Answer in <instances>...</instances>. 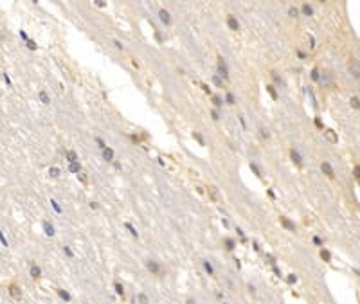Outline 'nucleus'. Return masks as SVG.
Instances as JSON below:
<instances>
[{
	"label": "nucleus",
	"instance_id": "nucleus-50",
	"mask_svg": "<svg viewBox=\"0 0 360 304\" xmlns=\"http://www.w3.org/2000/svg\"><path fill=\"white\" fill-rule=\"evenodd\" d=\"M313 243H315V245H322V239L315 236V238H313Z\"/></svg>",
	"mask_w": 360,
	"mask_h": 304
},
{
	"label": "nucleus",
	"instance_id": "nucleus-21",
	"mask_svg": "<svg viewBox=\"0 0 360 304\" xmlns=\"http://www.w3.org/2000/svg\"><path fill=\"white\" fill-rule=\"evenodd\" d=\"M266 92L270 94V97H272V99H277V92H276L274 85H266Z\"/></svg>",
	"mask_w": 360,
	"mask_h": 304
},
{
	"label": "nucleus",
	"instance_id": "nucleus-46",
	"mask_svg": "<svg viewBox=\"0 0 360 304\" xmlns=\"http://www.w3.org/2000/svg\"><path fill=\"white\" fill-rule=\"evenodd\" d=\"M114 43H115V47H117L119 51H123V49H124V47H123V43H121L119 40H114Z\"/></svg>",
	"mask_w": 360,
	"mask_h": 304
},
{
	"label": "nucleus",
	"instance_id": "nucleus-9",
	"mask_svg": "<svg viewBox=\"0 0 360 304\" xmlns=\"http://www.w3.org/2000/svg\"><path fill=\"white\" fill-rule=\"evenodd\" d=\"M290 157H292V160H294V164H297V166H303V157L299 155V151L292 149V151H290Z\"/></svg>",
	"mask_w": 360,
	"mask_h": 304
},
{
	"label": "nucleus",
	"instance_id": "nucleus-23",
	"mask_svg": "<svg viewBox=\"0 0 360 304\" xmlns=\"http://www.w3.org/2000/svg\"><path fill=\"white\" fill-rule=\"evenodd\" d=\"M124 227H126V229L130 230V234H131L133 238H139V232H137V229H135V227H133L131 223H124Z\"/></svg>",
	"mask_w": 360,
	"mask_h": 304
},
{
	"label": "nucleus",
	"instance_id": "nucleus-19",
	"mask_svg": "<svg viewBox=\"0 0 360 304\" xmlns=\"http://www.w3.org/2000/svg\"><path fill=\"white\" fill-rule=\"evenodd\" d=\"M321 81H322L326 86H331V74H330V72H324L322 78H321Z\"/></svg>",
	"mask_w": 360,
	"mask_h": 304
},
{
	"label": "nucleus",
	"instance_id": "nucleus-57",
	"mask_svg": "<svg viewBox=\"0 0 360 304\" xmlns=\"http://www.w3.org/2000/svg\"><path fill=\"white\" fill-rule=\"evenodd\" d=\"M297 54H299V58H303V59L306 58V54H304V52H301V51H297Z\"/></svg>",
	"mask_w": 360,
	"mask_h": 304
},
{
	"label": "nucleus",
	"instance_id": "nucleus-5",
	"mask_svg": "<svg viewBox=\"0 0 360 304\" xmlns=\"http://www.w3.org/2000/svg\"><path fill=\"white\" fill-rule=\"evenodd\" d=\"M279 221H281V225H283L285 229H288L290 232H295V223H292V221H290L286 216H281V218H279Z\"/></svg>",
	"mask_w": 360,
	"mask_h": 304
},
{
	"label": "nucleus",
	"instance_id": "nucleus-24",
	"mask_svg": "<svg viewBox=\"0 0 360 304\" xmlns=\"http://www.w3.org/2000/svg\"><path fill=\"white\" fill-rule=\"evenodd\" d=\"M225 103H227V104H234V103H236L232 92H227V94H225Z\"/></svg>",
	"mask_w": 360,
	"mask_h": 304
},
{
	"label": "nucleus",
	"instance_id": "nucleus-56",
	"mask_svg": "<svg viewBox=\"0 0 360 304\" xmlns=\"http://www.w3.org/2000/svg\"><path fill=\"white\" fill-rule=\"evenodd\" d=\"M90 209H97V203H96V202H90Z\"/></svg>",
	"mask_w": 360,
	"mask_h": 304
},
{
	"label": "nucleus",
	"instance_id": "nucleus-4",
	"mask_svg": "<svg viewBox=\"0 0 360 304\" xmlns=\"http://www.w3.org/2000/svg\"><path fill=\"white\" fill-rule=\"evenodd\" d=\"M321 169H322V173L328 175L330 178L335 176V171H333V168H331V164H330V162H322V164H321Z\"/></svg>",
	"mask_w": 360,
	"mask_h": 304
},
{
	"label": "nucleus",
	"instance_id": "nucleus-43",
	"mask_svg": "<svg viewBox=\"0 0 360 304\" xmlns=\"http://www.w3.org/2000/svg\"><path fill=\"white\" fill-rule=\"evenodd\" d=\"M27 47H29L31 51H36V47H38V45H36V43H34L33 40H29V41H27Z\"/></svg>",
	"mask_w": 360,
	"mask_h": 304
},
{
	"label": "nucleus",
	"instance_id": "nucleus-44",
	"mask_svg": "<svg viewBox=\"0 0 360 304\" xmlns=\"http://www.w3.org/2000/svg\"><path fill=\"white\" fill-rule=\"evenodd\" d=\"M211 117H213L214 121H218V119H220V113H218V110H216V108H214V110L211 112Z\"/></svg>",
	"mask_w": 360,
	"mask_h": 304
},
{
	"label": "nucleus",
	"instance_id": "nucleus-10",
	"mask_svg": "<svg viewBox=\"0 0 360 304\" xmlns=\"http://www.w3.org/2000/svg\"><path fill=\"white\" fill-rule=\"evenodd\" d=\"M9 293H11L13 299H20V297H22V290H20L16 284H11V286H9Z\"/></svg>",
	"mask_w": 360,
	"mask_h": 304
},
{
	"label": "nucleus",
	"instance_id": "nucleus-30",
	"mask_svg": "<svg viewBox=\"0 0 360 304\" xmlns=\"http://www.w3.org/2000/svg\"><path fill=\"white\" fill-rule=\"evenodd\" d=\"M78 180H79L81 184H86V182H88V176H86V173H83V171H81V173L78 175Z\"/></svg>",
	"mask_w": 360,
	"mask_h": 304
},
{
	"label": "nucleus",
	"instance_id": "nucleus-26",
	"mask_svg": "<svg viewBox=\"0 0 360 304\" xmlns=\"http://www.w3.org/2000/svg\"><path fill=\"white\" fill-rule=\"evenodd\" d=\"M303 13L306 15V16H311L313 15V9H311V6L310 4H303Z\"/></svg>",
	"mask_w": 360,
	"mask_h": 304
},
{
	"label": "nucleus",
	"instance_id": "nucleus-38",
	"mask_svg": "<svg viewBox=\"0 0 360 304\" xmlns=\"http://www.w3.org/2000/svg\"><path fill=\"white\" fill-rule=\"evenodd\" d=\"M96 142L99 144V148H101V149H105V148H106V144H105V140H103L101 137H96Z\"/></svg>",
	"mask_w": 360,
	"mask_h": 304
},
{
	"label": "nucleus",
	"instance_id": "nucleus-52",
	"mask_svg": "<svg viewBox=\"0 0 360 304\" xmlns=\"http://www.w3.org/2000/svg\"><path fill=\"white\" fill-rule=\"evenodd\" d=\"M355 173H356V175H355V176H356V178H360V168H358V166H356V168H355Z\"/></svg>",
	"mask_w": 360,
	"mask_h": 304
},
{
	"label": "nucleus",
	"instance_id": "nucleus-34",
	"mask_svg": "<svg viewBox=\"0 0 360 304\" xmlns=\"http://www.w3.org/2000/svg\"><path fill=\"white\" fill-rule=\"evenodd\" d=\"M321 257H322V259H326V261H330V259H331V255H330V252H328V250H321Z\"/></svg>",
	"mask_w": 360,
	"mask_h": 304
},
{
	"label": "nucleus",
	"instance_id": "nucleus-20",
	"mask_svg": "<svg viewBox=\"0 0 360 304\" xmlns=\"http://www.w3.org/2000/svg\"><path fill=\"white\" fill-rule=\"evenodd\" d=\"M213 104H214V108L218 110V108L223 106V99H221L220 96H213Z\"/></svg>",
	"mask_w": 360,
	"mask_h": 304
},
{
	"label": "nucleus",
	"instance_id": "nucleus-36",
	"mask_svg": "<svg viewBox=\"0 0 360 304\" xmlns=\"http://www.w3.org/2000/svg\"><path fill=\"white\" fill-rule=\"evenodd\" d=\"M213 81H214V85H216V86H220V88L223 86V81H221L218 76H213Z\"/></svg>",
	"mask_w": 360,
	"mask_h": 304
},
{
	"label": "nucleus",
	"instance_id": "nucleus-47",
	"mask_svg": "<svg viewBox=\"0 0 360 304\" xmlns=\"http://www.w3.org/2000/svg\"><path fill=\"white\" fill-rule=\"evenodd\" d=\"M51 203H52V207L56 209V213H61V209H60V205H58V203H56L54 200H51Z\"/></svg>",
	"mask_w": 360,
	"mask_h": 304
},
{
	"label": "nucleus",
	"instance_id": "nucleus-12",
	"mask_svg": "<svg viewBox=\"0 0 360 304\" xmlns=\"http://www.w3.org/2000/svg\"><path fill=\"white\" fill-rule=\"evenodd\" d=\"M65 158L69 160V164H70V162H79V158H78V153H76V151H72V149H69V151L65 153Z\"/></svg>",
	"mask_w": 360,
	"mask_h": 304
},
{
	"label": "nucleus",
	"instance_id": "nucleus-8",
	"mask_svg": "<svg viewBox=\"0 0 360 304\" xmlns=\"http://www.w3.org/2000/svg\"><path fill=\"white\" fill-rule=\"evenodd\" d=\"M209 196H211V198H213V200H214V202H221V196H220V191H218V189H216V187H214V185H211V187H209Z\"/></svg>",
	"mask_w": 360,
	"mask_h": 304
},
{
	"label": "nucleus",
	"instance_id": "nucleus-32",
	"mask_svg": "<svg viewBox=\"0 0 360 304\" xmlns=\"http://www.w3.org/2000/svg\"><path fill=\"white\" fill-rule=\"evenodd\" d=\"M58 293H60V297H61V299H65V300H70V295L67 293L65 290H58Z\"/></svg>",
	"mask_w": 360,
	"mask_h": 304
},
{
	"label": "nucleus",
	"instance_id": "nucleus-18",
	"mask_svg": "<svg viewBox=\"0 0 360 304\" xmlns=\"http://www.w3.org/2000/svg\"><path fill=\"white\" fill-rule=\"evenodd\" d=\"M40 275H41V270H40V266H36V265H31V277L38 279Z\"/></svg>",
	"mask_w": 360,
	"mask_h": 304
},
{
	"label": "nucleus",
	"instance_id": "nucleus-25",
	"mask_svg": "<svg viewBox=\"0 0 360 304\" xmlns=\"http://www.w3.org/2000/svg\"><path fill=\"white\" fill-rule=\"evenodd\" d=\"M288 16H290V18H297V16H299V9L294 7V6L288 7Z\"/></svg>",
	"mask_w": 360,
	"mask_h": 304
},
{
	"label": "nucleus",
	"instance_id": "nucleus-22",
	"mask_svg": "<svg viewBox=\"0 0 360 304\" xmlns=\"http://www.w3.org/2000/svg\"><path fill=\"white\" fill-rule=\"evenodd\" d=\"M250 169L254 171V175H256L258 178H261V176H263V173H261V169L258 168V164H256V162H250Z\"/></svg>",
	"mask_w": 360,
	"mask_h": 304
},
{
	"label": "nucleus",
	"instance_id": "nucleus-15",
	"mask_svg": "<svg viewBox=\"0 0 360 304\" xmlns=\"http://www.w3.org/2000/svg\"><path fill=\"white\" fill-rule=\"evenodd\" d=\"M38 97H40V101H41L43 104H49V103H51V97L47 96V92H45V90H40V94H38Z\"/></svg>",
	"mask_w": 360,
	"mask_h": 304
},
{
	"label": "nucleus",
	"instance_id": "nucleus-11",
	"mask_svg": "<svg viewBox=\"0 0 360 304\" xmlns=\"http://www.w3.org/2000/svg\"><path fill=\"white\" fill-rule=\"evenodd\" d=\"M103 158H105V160H108V162H112V160H114V149L106 146V148L103 149Z\"/></svg>",
	"mask_w": 360,
	"mask_h": 304
},
{
	"label": "nucleus",
	"instance_id": "nucleus-16",
	"mask_svg": "<svg viewBox=\"0 0 360 304\" xmlns=\"http://www.w3.org/2000/svg\"><path fill=\"white\" fill-rule=\"evenodd\" d=\"M43 230H45L47 236H54V227H52L49 221H43Z\"/></svg>",
	"mask_w": 360,
	"mask_h": 304
},
{
	"label": "nucleus",
	"instance_id": "nucleus-37",
	"mask_svg": "<svg viewBox=\"0 0 360 304\" xmlns=\"http://www.w3.org/2000/svg\"><path fill=\"white\" fill-rule=\"evenodd\" d=\"M349 103H351V106H353V108H360V101H358L356 97H351V101H349Z\"/></svg>",
	"mask_w": 360,
	"mask_h": 304
},
{
	"label": "nucleus",
	"instance_id": "nucleus-13",
	"mask_svg": "<svg viewBox=\"0 0 360 304\" xmlns=\"http://www.w3.org/2000/svg\"><path fill=\"white\" fill-rule=\"evenodd\" d=\"M69 171H70V173H76V175H79V173H81V164H79V162H70V166H69Z\"/></svg>",
	"mask_w": 360,
	"mask_h": 304
},
{
	"label": "nucleus",
	"instance_id": "nucleus-49",
	"mask_svg": "<svg viewBox=\"0 0 360 304\" xmlns=\"http://www.w3.org/2000/svg\"><path fill=\"white\" fill-rule=\"evenodd\" d=\"M202 88H204V92H205V94H211V88H209L205 83H202Z\"/></svg>",
	"mask_w": 360,
	"mask_h": 304
},
{
	"label": "nucleus",
	"instance_id": "nucleus-6",
	"mask_svg": "<svg viewBox=\"0 0 360 304\" xmlns=\"http://www.w3.org/2000/svg\"><path fill=\"white\" fill-rule=\"evenodd\" d=\"M227 25L231 27V31H240V23H238V20H236L232 15L227 16Z\"/></svg>",
	"mask_w": 360,
	"mask_h": 304
},
{
	"label": "nucleus",
	"instance_id": "nucleus-35",
	"mask_svg": "<svg viewBox=\"0 0 360 304\" xmlns=\"http://www.w3.org/2000/svg\"><path fill=\"white\" fill-rule=\"evenodd\" d=\"M193 137H195V139H196V140H198V142H200V144H202V146H204V137H202V135H200V133H198V131H195V133H193Z\"/></svg>",
	"mask_w": 360,
	"mask_h": 304
},
{
	"label": "nucleus",
	"instance_id": "nucleus-33",
	"mask_svg": "<svg viewBox=\"0 0 360 304\" xmlns=\"http://www.w3.org/2000/svg\"><path fill=\"white\" fill-rule=\"evenodd\" d=\"M272 78H274V81H276V83H277L279 86H283V85H285V83H283V79H281V78H279V76H277L276 72H272Z\"/></svg>",
	"mask_w": 360,
	"mask_h": 304
},
{
	"label": "nucleus",
	"instance_id": "nucleus-27",
	"mask_svg": "<svg viewBox=\"0 0 360 304\" xmlns=\"http://www.w3.org/2000/svg\"><path fill=\"white\" fill-rule=\"evenodd\" d=\"M204 268H205V272H207L209 275H214V268H213V265H211L209 261H204Z\"/></svg>",
	"mask_w": 360,
	"mask_h": 304
},
{
	"label": "nucleus",
	"instance_id": "nucleus-54",
	"mask_svg": "<svg viewBox=\"0 0 360 304\" xmlns=\"http://www.w3.org/2000/svg\"><path fill=\"white\" fill-rule=\"evenodd\" d=\"M4 79H6V83H7V85H11V79H9V76H7V74H4Z\"/></svg>",
	"mask_w": 360,
	"mask_h": 304
},
{
	"label": "nucleus",
	"instance_id": "nucleus-28",
	"mask_svg": "<svg viewBox=\"0 0 360 304\" xmlns=\"http://www.w3.org/2000/svg\"><path fill=\"white\" fill-rule=\"evenodd\" d=\"M114 288H115V292H117V295H119V297H124V288H123V284H121V283H115V284H114Z\"/></svg>",
	"mask_w": 360,
	"mask_h": 304
},
{
	"label": "nucleus",
	"instance_id": "nucleus-48",
	"mask_svg": "<svg viewBox=\"0 0 360 304\" xmlns=\"http://www.w3.org/2000/svg\"><path fill=\"white\" fill-rule=\"evenodd\" d=\"M20 38H22V40H27V41H29V38H27V33H25V31H20Z\"/></svg>",
	"mask_w": 360,
	"mask_h": 304
},
{
	"label": "nucleus",
	"instance_id": "nucleus-42",
	"mask_svg": "<svg viewBox=\"0 0 360 304\" xmlns=\"http://www.w3.org/2000/svg\"><path fill=\"white\" fill-rule=\"evenodd\" d=\"M225 245H227V250H232V248H234V241H232V239H225Z\"/></svg>",
	"mask_w": 360,
	"mask_h": 304
},
{
	"label": "nucleus",
	"instance_id": "nucleus-31",
	"mask_svg": "<svg viewBox=\"0 0 360 304\" xmlns=\"http://www.w3.org/2000/svg\"><path fill=\"white\" fill-rule=\"evenodd\" d=\"M311 79H313V81H319V79H321V76H319V70H317V68H313V70H311Z\"/></svg>",
	"mask_w": 360,
	"mask_h": 304
},
{
	"label": "nucleus",
	"instance_id": "nucleus-14",
	"mask_svg": "<svg viewBox=\"0 0 360 304\" xmlns=\"http://www.w3.org/2000/svg\"><path fill=\"white\" fill-rule=\"evenodd\" d=\"M148 270H150L151 274H160V266L157 265L155 261H148Z\"/></svg>",
	"mask_w": 360,
	"mask_h": 304
},
{
	"label": "nucleus",
	"instance_id": "nucleus-40",
	"mask_svg": "<svg viewBox=\"0 0 360 304\" xmlns=\"http://www.w3.org/2000/svg\"><path fill=\"white\" fill-rule=\"evenodd\" d=\"M259 131H261V137H265V139H268V137H270V133H268V130H266V128H263V126H261V128H259Z\"/></svg>",
	"mask_w": 360,
	"mask_h": 304
},
{
	"label": "nucleus",
	"instance_id": "nucleus-41",
	"mask_svg": "<svg viewBox=\"0 0 360 304\" xmlns=\"http://www.w3.org/2000/svg\"><path fill=\"white\" fill-rule=\"evenodd\" d=\"M139 302H141V304H148V297H146L144 293H139Z\"/></svg>",
	"mask_w": 360,
	"mask_h": 304
},
{
	"label": "nucleus",
	"instance_id": "nucleus-17",
	"mask_svg": "<svg viewBox=\"0 0 360 304\" xmlns=\"http://www.w3.org/2000/svg\"><path fill=\"white\" fill-rule=\"evenodd\" d=\"M304 41H306V47H308L310 51H313V49H315V41H313V36L306 34V36H304Z\"/></svg>",
	"mask_w": 360,
	"mask_h": 304
},
{
	"label": "nucleus",
	"instance_id": "nucleus-3",
	"mask_svg": "<svg viewBox=\"0 0 360 304\" xmlns=\"http://www.w3.org/2000/svg\"><path fill=\"white\" fill-rule=\"evenodd\" d=\"M324 137H326V140L330 144H337V142H339V137L335 135L333 130H324Z\"/></svg>",
	"mask_w": 360,
	"mask_h": 304
},
{
	"label": "nucleus",
	"instance_id": "nucleus-1",
	"mask_svg": "<svg viewBox=\"0 0 360 304\" xmlns=\"http://www.w3.org/2000/svg\"><path fill=\"white\" fill-rule=\"evenodd\" d=\"M348 70L355 79H360V61L358 59H351L349 65H348Z\"/></svg>",
	"mask_w": 360,
	"mask_h": 304
},
{
	"label": "nucleus",
	"instance_id": "nucleus-29",
	"mask_svg": "<svg viewBox=\"0 0 360 304\" xmlns=\"http://www.w3.org/2000/svg\"><path fill=\"white\" fill-rule=\"evenodd\" d=\"M49 175H51L52 178H58V176H60V169H58V168H51V169H49Z\"/></svg>",
	"mask_w": 360,
	"mask_h": 304
},
{
	"label": "nucleus",
	"instance_id": "nucleus-2",
	"mask_svg": "<svg viewBox=\"0 0 360 304\" xmlns=\"http://www.w3.org/2000/svg\"><path fill=\"white\" fill-rule=\"evenodd\" d=\"M218 78H223L225 81L229 79V70H227V65H225L223 58H218Z\"/></svg>",
	"mask_w": 360,
	"mask_h": 304
},
{
	"label": "nucleus",
	"instance_id": "nucleus-53",
	"mask_svg": "<svg viewBox=\"0 0 360 304\" xmlns=\"http://www.w3.org/2000/svg\"><path fill=\"white\" fill-rule=\"evenodd\" d=\"M65 254H67V255H72V250H70L69 247H65Z\"/></svg>",
	"mask_w": 360,
	"mask_h": 304
},
{
	"label": "nucleus",
	"instance_id": "nucleus-45",
	"mask_svg": "<svg viewBox=\"0 0 360 304\" xmlns=\"http://www.w3.org/2000/svg\"><path fill=\"white\" fill-rule=\"evenodd\" d=\"M94 4H96L97 7H105V6H106V4H105V0H96Z\"/></svg>",
	"mask_w": 360,
	"mask_h": 304
},
{
	"label": "nucleus",
	"instance_id": "nucleus-7",
	"mask_svg": "<svg viewBox=\"0 0 360 304\" xmlns=\"http://www.w3.org/2000/svg\"><path fill=\"white\" fill-rule=\"evenodd\" d=\"M159 18H160L162 23H166V25H169V23H171V16H169V13H168L166 9H160V11H159Z\"/></svg>",
	"mask_w": 360,
	"mask_h": 304
},
{
	"label": "nucleus",
	"instance_id": "nucleus-39",
	"mask_svg": "<svg viewBox=\"0 0 360 304\" xmlns=\"http://www.w3.org/2000/svg\"><path fill=\"white\" fill-rule=\"evenodd\" d=\"M286 281H288V284H294V283H295V281H297V277H295V275H294V274H290V275H288V277H286Z\"/></svg>",
	"mask_w": 360,
	"mask_h": 304
},
{
	"label": "nucleus",
	"instance_id": "nucleus-51",
	"mask_svg": "<svg viewBox=\"0 0 360 304\" xmlns=\"http://www.w3.org/2000/svg\"><path fill=\"white\" fill-rule=\"evenodd\" d=\"M0 241H2V243H4V245H6V247H7V239H6V238H4V234H2V232H0Z\"/></svg>",
	"mask_w": 360,
	"mask_h": 304
},
{
	"label": "nucleus",
	"instance_id": "nucleus-55",
	"mask_svg": "<svg viewBox=\"0 0 360 304\" xmlns=\"http://www.w3.org/2000/svg\"><path fill=\"white\" fill-rule=\"evenodd\" d=\"M274 272H276V275H277V277H281V272H279V268H277V266H274Z\"/></svg>",
	"mask_w": 360,
	"mask_h": 304
}]
</instances>
